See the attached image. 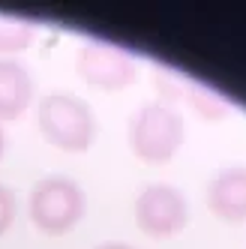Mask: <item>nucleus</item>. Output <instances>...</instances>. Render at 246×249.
Instances as JSON below:
<instances>
[{"instance_id": "nucleus-7", "label": "nucleus", "mask_w": 246, "mask_h": 249, "mask_svg": "<svg viewBox=\"0 0 246 249\" xmlns=\"http://www.w3.org/2000/svg\"><path fill=\"white\" fill-rule=\"evenodd\" d=\"M33 102V75L18 57H0V120H15Z\"/></svg>"}, {"instance_id": "nucleus-10", "label": "nucleus", "mask_w": 246, "mask_h": 249, "mask_svg": "<svg viewBox=\"0 0 246 249\" xmlns=\"http://www.w3.org/2000/svg\"><path fill=\"white\" fill-rule=\"evenodd\" d=\"M96 249H132V246H126V243H102Z\"/></svg>"}, {"instance_id": "nucleus-9", "label": "nucleus", "mask_w": 246, "mask_h": 249, "mask_svg": "<svg viewBox=\"0 0 246 249\" xmlns=\"http://www.w3.org/2000/svg\"><path fill=\"white\" fill-rule=\"evenodd\" d=\"M15 210H18V201H15V192L6 186V183H0V234L15 222Z\"/></svg>"}, {"instance_id": "nucleus-4", "label": "nucleus", "mask_w": 246, "mask_h": 249, "mask_svg": "<svg viewBox=\"0 0 246 249\" xmlns=\"http://www.w3.org/2000/svg\"><path fill=\"white\" fill-rule=\"evenodd\" d=\"M75 72L99 90H120V87L132 84L138 66L129 51H123L105 39H87L78 48Z\"/></svg>"}, {"instance_id": "nucleus-1", "label": "nucleus", "mask_w": 246, "mask_h": 249, "mask_svg": "<svg viewBox=\"0 0 246 249\" xmlns=\"http://www.w3.org/2000/svg\"><path fill=\"white\" fill-rule=\"evenodd\" d=\"M36 126L48 144L69 153H81L96 138V114L81 96L54 90L39 99Z\"/></svg>"}, {"instance_id": "nucleus-2", "label": "nucleus", "mask_w": 246, "mask_h": 249, "mask_svg": "<svg viewBox=\"0 0 246 249\" xmlns=\"http://www.w3.org/2000/svg\"><path fill=\"white\" fill-rule=\"evenodd\" d=\"M84 189L63 174H48L33 183L27 195V213L30 222L45 234H66L72 231L84 216Z\"/></svg>"}, {"instance_id": "nucleus-5", "label": "nucleus", "mask_w": 246, "mask_h": 249, "mask_svg": "<svg viewBox=\"0 0 246 249\" xmlns=\"http://www.w3.org/2000/svg\"><path fill=\"white\" fill-rule=\"evenodd\" d=\"M189 219V204L183 192L171 183H150L135 198V222L150 237L177 234Z\"/></svg>"}, {"instance_id": "nucleus-11", "label": "nucleus", "mask_w": 246, "mask_h": 249, "mask_svg": "<svg viewBox=\"0 0 246 249\" xmlns=\"http://www.w3.org/2000/svg\"><path fill=\"white\" fill-rule=\"evenodd\" d=\"M3 153H6V132L0 126V159H3Z\"/></svg>"}, {"instance_id": "nucleus-8", "label": "nucleus", "mask_w": 246, "mask_h": 249, "mask_svg": "<svg viewBox=\"0 0 246 249\" xmlns=\"http://www.w3.org/2000/svg\"><path fill=\"white\" fill-rule=\"evenodd\" d=\"M33 36H36V21L0 12V54H15V51L27 48Z\"/></svg>"}, {"instance_id": "nucleus-6", "label": "nucleus", "mask_w": 246, "mask_h": 249, "mask_svg": "<svg viewBox=\"0 0 246 249\" xmlns=\"http://www.w3.org/2000/svg\"><path fill=\"white\" fill-rule=\"evenodd\" d=\"M207 207L225 222H246V165L222 168L210 177Z\"/></svg>"}, {"instance_id": "nucleus-3", "label": "nucleus", "mask_w": 246, "mask_h": 249, "mask_svg": "<svg viewBox=\"0 0 246 249\" xmlns=\"http://www.w3.org/2000/svg\"><path fill=\"white\" fill-rule=\"evenodd\" d=\"M183 144V117L165 102H147L129 117V147L144 162H168Z\"/></svg>"}]
</instances>
